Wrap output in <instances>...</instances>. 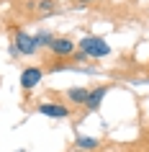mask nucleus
<instances>
[{
	"instance_id": "20e7f679",
	"label": "nucleus",
	"mask_w": 149,
	"mask_h": 152,
	"mask_svg": "<svg viewBox=\"0 0 149 152\" xmlns=\"http://www.w3.org/2000/svg\"><path fill=\"white\" fill-rule=\"evenodd\" d=\"M39 113L52 116V119H67V116H70V108L62 106V103H54V101H47V103L39 106Z\"/></svg>"
},
{
	"instance_id": "39448f33",
	"label": "nucleus",
	"mask_w": 149,
	"mask_h": 152,
	"mask_svg": "<svg viewBox=\"0 0 149 152\" xmlns=\"http://www.w3.org/2000/svg\"><path fill=\"white\" fill-rule=\"evenodd\" d=\"M16 49L21 52V54H33L36 49H39V44H36V39L33 36H28V34L18 31L16 34Z\"/></svg>"
},
{
	"instance_id": "f257e3e1",
	"label": "nucleus",
	"mask_w": 149,
	"mask_h": 152,
	"mask_svg": "<svg viewBox=\"0 0 149 152\" xmlns=\"http://www.w3.org/2000/svg\"><path fill=\"white\" fill-rule=\"evenodd\" d=\"M80 49L85 57H93V59H100V57H108L110 54V47L105 44V39L100 36H85L80 41Z\"/></svg>"
},
{
	"instance_id": "f03ea898",
	"label": "nucleus",
	"mask_w": 149,
	"mask_h": 152,
	"mask_svg": "<svg viewBox=\"0 0 149 152\" xmlns=\"http://www.w3.org/2000/svg\"><path fill=\"white\" fill-rule=\"evenodd\" d=\"M41 77H44V72H41V67H33V64H28L23 72H21V88L23 90H31L36 88L41 83Z\"/></svg>"
},
{
	"instance_id": "7ed1b4c3",
	"label": "nucleus",
	"mask_w": 149,
	"mask_h": 152,
	"mask_svg": "<svg viewBox=\"0 0 149 152\" xmlns=\"http://www.w3.org/2000/svg\"><path fill=\"white\" fill-rule=\"evenodd\" d=\"M75 47H77V44L72 39H67V36H54L52 44H49L52 54H57V57H70L72 52H75Z\"/></svg>"
},
{
	"instance_id": "423d86ee",
	"label": "nucleus",
	"mask_w": 149,
	"mask_h": 152,
	"mask_svg": "<svg viewBox=\"0 0 149 152\" xmlns=\"http://www.w3.org/2000/svg\"><path fill=\"white\" fill-rule=\"evenodd\" d=\"M103 96H105V85H98V88H95L93 93H87V101H85V106L90 108V111H95V108L100 106Z\"/></svg>"
},
{
	"instance_id": "0eeeda50",
	"label": "nucleus",
	"mask_w": 149,
	"mask_h": 152,
	"mask_svg": "<svg viewBox=\"0 0 149 152\" xmlns=\"http://www.w3.org/2000/svg\"><path fill=\"white\" fill-rule=\"evenodd\" d=\"M67 98H70L72 103H77V106H85L87 90H85V88H72V90H67Z\"/></svg>"
},
{
	"instance_id": "9d476101",
	"label": "nucleus",
	"mask_w": 149,
	"mask_h": 152,
	"mask_svg": "<svg viewBox=\"0 0 149 152\" xmlns=\"http://www.w3.org/2000/svg\"><path fill=\"white\" fill-rule=\"evenodd\" d=\"M77 3H93V0H77Z\"/></svg>"
},
{
	"instance_id": "6e6552de",
	"label": "nucleus",
	"mask_w": 149,
	"mask_h": 152,
	"mask_svg": "<svg viewBox=\"0 0 149 152\" xmlns=\"http://www.w3.org/2000/svg\"><path fill=\"white\" fill-rule=\"evenodd\" d=\"M77 144H80V147H85V150H95V147H98V142H95V139H87V137H80Z\"/></svg>"
},
{
	"instance_id": "1a4fd4ad",
	"label": "nucleus",
	"mask_w": 149,
	"mask_h": 152,
	"mask_svg": "<svg viewBox=\"0 0 149 152\" xmlns=\"http://www.w3.org/2000/svg\"><path fill=\"white\" fill-rule=\"evenodd\" d=\"M39 10L41 13H52L54 10V3L52 0H39Z\"/></svg>"
}]
</instances>
